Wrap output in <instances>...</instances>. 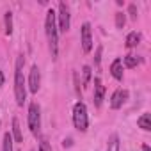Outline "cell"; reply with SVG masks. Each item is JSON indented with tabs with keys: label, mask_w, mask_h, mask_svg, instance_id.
<instances>
[{
	"label": "cell",
	"mask_w": 151,
	"mask_h": 151,
	"mask_svg": "<svg viewBox=\"0 0 151 151\" xmlns=\"http://www.w3.org/2000/svg\"><path fill=\"white\" fill-rule=\"evenodd\" d=\"M45 32H46V39H48V48H50L52 59H57V55H59V29H57V14H55L53 9L46 11Z\"/></svg>",
	"instance_id": "1"
},
{
	"label": "cell",
	"mask_w": 151,
	"mask_h": 151,
	"mask_svg": "<svg viewBox=\"0 0 151 151\" xmlns=\"http://www.w3.org/2000/svg\"><path fill=\"white\" fill-rule=\"evenodd\" d=\"M23 66H25V57L18 55L14 64V98L18 107H23V103L27 101V80L23 77Z\"/></svg>",
	"instance_id": "2"
},
{
	"label": "cell",
	"mask_w": 151,
	"mask_h": 151,
	"mask_svg": "<svg viewBox=\"0 0 151 151\" xmlns=\"http://www.w3.org/2000/svg\"><path fill=\"white\" fill-rule=\"evenodd\" d=\"M73 124L78 132H87L89 116H87V107L84 101H77L73 105Z\"/></svg>",
	"instance_id": "3"
},
{
	"label": "cell",
	"mask_w": 151,
	"mask_h": 151,
	"mask_svg": "<svg viewBox=\"0 0 151 151\" xmlns=\"http://www.w3.org/2000/svg\"><path fill=\"white\" fill-rule=\"evenodd\" d=\"M27 123H29V128H30V133L34 137H37L41 133V107L32 101L29 105V116H27Z\"/></svg>",
	"instance_id": "4"
},
{
	"label": "cell",
	"mask_w": 151,
	"mask_h": 151,
	"mask_svg": "<svg viewBox=\"0 0 151 151\" xmlns=\"http://www.w3.org/2000/svg\"><path fill=\"white\" fill-rule=\"evenodd\" d=\"M57 14V29L60 32H68L71 27V13H69V6L66 2H59V11Z\"/></svg>",
	"instance_id": "5"
},
{
	"label": "cell",
	"mask_w": 151,
	"mask_h": 151,
	"mask_svg": "<svg viewBox=\"0 0 151 151\" xmlns=\"http://www.w3.org/2000/svg\"><path fill=\"white\" fill-rule=\"evenodd\" d=\"M41 87V71L37 68V64H34L30 68V75H29V82H27V89L32 93V94H37Z\"/></svg>",
	"instance_id": "6"
},
{
	"label": "cell",
	"mask_w": 151,
	"mask_h": 151,
	"mask_svg": "<svg viewBox=\"0 0 151 151\" xmlns=\"http://www.w3.org/2000/svg\"><path fill=\"white\" fill-rule=\"evenodd\" d=\"M80 43H82V50L84 53H89L93 50V34H91V25L84 23L82 30H80Z\"/></svg>",
	"instance_id": "7"
},
{
	"label": "cell",
	"mask_w": 151,
	"mask_h": 151,
	"mask_svg": "<svg viewBox=\"0 0 151 151\" xmlns=\"http://www.w3.org/2000/svg\"><path fill=\"white\" fill-rule=\"evenodd\" d=\"M126 100H128V91L126 89H116L110 96V109H114V110L121 109L126 103Z\"/></svg>",
	"instance_id": "8"
},
{
	"label": "cell",
	"mask_w": 151,
	"mask_h": 151,
	"mask_svg": "<svg viewBox=\"0 0 151 151\" xmlns=\"http://www.w3.org/2000/svg\"><path fill=\"white\" fill-rule=\"evenodd\" d=\"M103 96H105V86H103L101 78L96 77V78H94V100H93L96 109L101 107V103H103Z\"/></svg>",
	"instance_id": "9"
},
{
	"label": "cell",
	"mask_w": 151,
	"mask_h": 151,
	"mask_svg": "<svg viewBox=\"0 0 151 151\" xmlns=\"http://www.w3.org/2000/svg\"><path fill=\"white\" fill-rule=\"evenodd\" d=\"M110 73H112V77L116 78V80H123V62H121V59H114L112 60V64H110Z\"/></svg>",
	"instance_id": "10"
},
{
	"label": "cell",
	"mask_w": 151,
	"mask_h": 151,
	"mask_svg": "<svg viewBox=\"0 0 151 151\" xmlns=\"http://www.w3.org/2000/svg\"><path fill=\"white\" fill-rule=\"evenodd\" d=\"M121 62H123V64H124L126 68H130V69H132V68H137V66H139V64L142 62V59H140L139 55L128 53V55H124V57H123V60H121Z\"/></svg>",
	"instance_id": "11"
},
{
	"label": "cell",
	"mask_w": 151,
	"mask_h": 151,
	"mask_svg": "<svg viewBox=\"0 0 151 151\" xmlns=\"http://www.w3.org/2000/svg\"><path fill=\"white\" fill-rule=\"evenodd\" d=\"M139 43H140V34H139L137 30L130 32V34L126 36V39H124V45H126V48H135Z\"/></svg>",
	"instance_id": "12"
},
{
	"label": "cell",
	"mask_w": 151,
	"mask_h": 151,
	"mask_svg": "<svg viewBox=\"0 0 151 151\" xmlns=\"http://www.w3.org/2000/svg\"><path fill=\"white\" fill-rule=\"evenodd\" d=\"M13 140L16 142H23V133H22V128H20V121L18 117H13Z\"/></svg>",
	"instance_id": "13"
},
{
	"label": "cell",
	"mask_w": 151,
	"mask_h": 151,
	"mask_svg": "<svg viewBox=\"0 0 151 151\" xmlns=\"http://www.w3.org/2000/svg\"><path fill=\"white\" fill-rule=\"evenodd\" d=\"M137 124H139V128H142L144 132H149L151 130V114H142L139 119H137Z\"/></svg>",
	"instance_id": "14"
},
{
	"label": "cell",
	"mask_w": 151,
	"mask_h": 151,
	"mask_svg": "<svg viewBox=\"0 0 151 151\" xmlns=\"http://www.w3.org/2000/svg\"><path fill=\"white\" fill-rule=\"evenodd\" d=\"M119 135L117 133H112L110 139H109V146H107V151H119Z\"/></svg>",
	"instance_id": "15"
},
{
	"label": "cell",
	"mask_w": 151,
	"mask_h": 151,
	"mask_svg": "<svg viewBox=\"0 0 151 151\" xmlns=\"http://www.w3.org/2000/svg\"><path fill=\"white\" fill-rule=\"evenodd\" d=\"M13 144H14L13 135L9 132H6L4 133V142H2V151H13Z\"/></svg>",
	"instance_id": "16"
},
{
	"label": "cell",
	"mask_w": 151,
	"mask_h": 151,
	"mask_svg": "<svg viewBox=\"0 0 151 151\" xmlns=\"http://www.w3.org/2000/svg\"><path fill=\"white\" fill-rule=\"evenodd\" d=\"M4 23H6V36H11V34H13V13H11V11L6 13Z\"/></svg>",
	"instance_id": "17"
},
{
	"label": "cell",
	"mask_w": 151,
	"mask_h": 151,
	"mask_svg": "<svg viewBox=\"0 0 151 151\" xmlns=\"http://www.w3.org/2000/svg\"><path fill=\"white\" fill-rule=\"evenodd\" d=\"M91 66H84L82 68V77H84V80H82V84H84V87H87L89 86V82H91Z\"/></svg>",
	"instance_id": "18"
},
{
	"label": "cell",
	"mask_w": 151,
	"mask_h": 151,
	"mask_svg": "<svg viewBox=\"0 0 151 151\" xmlns=\"http://www.w3.org/2000/svg\"><path fill=\"white\" fill-rule=\"evenodd\" d=\"M124 23H126V16H124V13H116V27L117 29H123L124 27Z\"/></svg>",
	"instance_id": "19"
},
{
	"label": "cell",
	"mask_w": 151,
	"mask_h": 151,
	"mask_svg": "<svg viewBox=\"0 0 151 151\" xmlns=\"http://www.w3.org/2000/svg\"><path fill=\"white\" fill-rule=\"evenodd\" d=\"M39 151H52V146H50V142H48L46 137L39 139Z\"/></svg>",
	"instance_id": "20"
},
{
	"label": "cell",
	"mask_w": 151,
	"mask_h": 151,
	"mask_svg": "<svg viewBox=\"0 0 151 151\" xmlns=\"http://www.w3.org/2000/svg\"><path fill=\"white\" fill-rule=\"evenodd\" d=\"M100 60H101V46H98V50H96V57H94L96 68H100Z\"/></svg>",
	"instance_id": "21"
},
{
	"label": "cell",
	"mask_w": 151,
	"mask_h": 151,
	"mask_svg": "<svg viewBox=\"0 0 151 151\" xmlns=\"http://www.w3.org/2000/svg\"><path fill=\"white\" fill-rule=\"evenodd\" d=\"M128 11H130V16H132V20H137V7H135L133 4L128 7Z\"/></svg>",
	"instance_id": "22"
},
{
	"label": "cell",
	"mask_w": 151,
	"mask_h": 151,
	"mask_svg": "<svg viewBox=\"0 0 151 151\" xmlns=\"http://www.w3.org/2000/svg\"><path fill=\"white\" fill-rule=\"evenodd\" d=\"M4 82H6V78H4V73H2V69H0V87L4 86Z\"/></svg>",
	"instance_id": "23"
},
{
	"label": "cell",
	"mask_w": 151,
	"mask_h": 151,
	"mask_svg": "<svg viewBox=\"0 0 151 151\" xmlns=\"http://www.w3.org/2000/svg\"><path fill=\"white\" fill-rule=\"evenodd\" d=\"M66 146H71V139H68V140H64V147Z\"/></svg>",
	"instance_id": "24"
},
{
	"label": "cell",
	"mask_w": 151,
	"mask_h": 151,
	"mask_svg": "<svg viewBox=\"0 0 151 151\" xmlns=\"http://www.w3.org/2000/svg\"><path fill=\"white\" fill-rule=\"evenodd\" d=\"M142 151H151V149H149V146H147V144H144V146H142Z\"/></svg>",
	"instance_id": "25"
},
{
	"label": "cell",
	"mask_w": 151,
	"mask_h": 151,
	"mask_svg": "<svg viewBox=\"0 0 151 151\" xmlns=\"http://www.w3.org/2000/svg\"><path fill=\"white\" fill-rule=\"evenodd\" d=\"M32 151H34V149H32Z\"/></svg>",
	"instance_id": "26"
}]
</instances>
